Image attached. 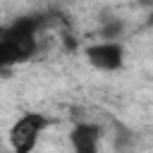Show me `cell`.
<instances>
[{
	"mask_svg": "<svg viewBox=\"0 0 153 153\" xmlns=\"http://www.w3.org/2000/svg\"><path fill=\"white\" fill-rule=\"evenodd\" d=\"M50 127V120L41 112H24L10 129V146L17 153H29L36 148L41 134Z\"/></svg>",
	"mask_w": 153,
	"mask_h": 153,
	"instance_id": "2",
	"label": "cell"
},
{
	"mask_svg": "<svg viewBox=\"0 0 153 153\" xmlns=\"http://www.w3.org/2000/svg\"><path fill=\"white\" fill-rule=\"evenodd\" d=\"M124 22L122 19H108L103 26H100V38L103 41H120L124 36Z\"/></svg>",
	"mask_w": 153,
	"mask_h": 153,
	"instance_id": "5",
	"label": "cell"
},
{
	"mask_svg": "<svg viewBox=\"0 0 153 153\" xmlns=\"http://www.w3.org/2000/svg\"><path fill=\"white\" fill-rule=\"evenodd\" d=\"M86 60L93 69L117 72L124 65V45L120 41H98L86 48Z\"/></svg>",
	"mask_w": 153,
	"mask_h": 153,
	"instance_id": "3",
	"label": "cell"
},
{
	"mask_svg": "<svg viewBox=\"0 0 153 153\" xmlns=\"http://www.w3.org/2000/svg\"><path fill=\"white\" fill-rule=\"evenodd\" d=\"M98 139H100V127L91 122H79L69 134V141L79 153H93L98 148Z\"/></svg>",
	"mask_w": 153,
	"mask_h": 153,
	"instance_id": "4",
	"label": "cell"
},
{
	"mask_svg": "<svg viewBox=\"0 0 153 153\" xmlns=\"http://www.w3.org/2000/svg\"><path fill=\"white\" fill-rule=\"evenodd\" d=\"M43 26L41 14H24L7 26H0V69L31 60L38 50V29Z\"/></svg>",
	"mask_w": 153,
	"mask_h": 153,
	"instance_id": "1",
	"label": "cell"
}]
</instances>
